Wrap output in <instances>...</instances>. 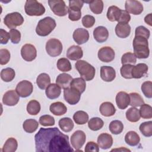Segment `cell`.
<instances>
[{
  "mask_svg": "<svg viewBox=\"0 0 152 152\" xmlns=\"http://www.w3.org/2000/svg\"><path fill=\"white\" fill-rule=\"evenodd\" d=\"M70 87L78 90L81 94L85 91L86 88V81L81 77L75 78L72 79L70 84Z\"/></svg>",
  "mask_w": 152,
  "mask_h": 152,
  "instance_id": "obj_32",
  "label": "cell"
},
{
  "mask_svg": "<svg viewBox=\"0 0 152 152\" xmlns=\"http://www.w3.org/2000/svg\"><path fill=\"white\" fill-rule=\"evenodd\" d=\"M0 35H1V44H7L10 39V34L6 30L1 28L0 29Z\"/></svg>",
  "mask_w": 152,
  "mask_h": 152,
  "instance_id": "obj_56",
  "label": "cell"
},
{
  "mask_svg": "<svg viewBox=\"0 0 152 152\" xmlns=\"http://www.w3.org/2000/svg\"><path fill=\"white\" fill-rule=\"evenodd\" d=\"M144 21L145 22L148 24L149 26H152V23H151V14H149L148 15H146L144 18Z\"/></svg>",
  "mask_w": 152,
  "mask_h": 152,
  "instance_id": "obj_57",
  "label": "cell"
},
{
  "mask_svg": "<svg viewBox=\"0 0 152 152\" xmlns=\"http://www.w3.org/2000/svg\"><path fill=\"white\" fill-rule=\"evenodd\" d=\"M141 91L144 95L147 98L152 97V83L150 81L144 82L141 85Z\"/></svg>",
  "mask_w": 152,
  "mask_h": 152,
  "instance_id": "obj_49",
  "label": "cell"
},
{
  "mask_svg": "<svg viewBox=\"0 0 152 152\" xmlns=\"http://www.w3.org/2000/svg\"><path fill=\"white\" fill-rule=\"evenodd\" d=\"M76 69L81 77L86 81L92 80L96 74V69L93 66L84 60H79L75 64Z\"/></svg>",
  "mask_w": 152,
  "mask_h": 152,
  "instance_id": "obj_3",
  "label": "cell"
},
{
  "mask_svg": "<svg viewBox=\"0 0 152 152\" xmlns=\"http://www.w3.org/2000/svg\"><path fill=\"white\" fill-rule=\"evenodd\" d=\"M109 131L115 135L121 134L124 129V125L121 121L114 120L112 121L109 126Z\"/></svg>",
  "mask_w": 152,
  "mask_h": 152,
  "instance_id": "obj_41",
  "label": "cell"
},
{
  "mask_svg": "<svg viewBox=\"0 0 152 152\" xmlns=\"http://www.w3.org/2000/svg\"><path fill=\"white\" fill-rule=\"evenodd\" d=\"M150 30L142 26H140L135 28V36H141L148 39L150 37Z\"/></svg>",
  "mask_w": 152,
  "mask_h": 152,
  "instance_id": "obj_51",
  "label": "cell"
},
{
  "mask_svg": "<svg viewBox=\"0 0 152 152\" xmlns=\"http://www.w3.org/2000/svg\"><path fill=\"white\" fill-rule=\"evenodd\" d=\"M84 2L80 0H71L69 1L68 18L73 21H78L81 17V10L83 6Z\"/></svg>",
  "mask_w": 152,
  "mask_h": 152,
  "instance_id": "obj_6",
  "label": "cell"
},
{
  "mask_svg": "<svg viewBox=\"0 0 152 152\" xmlns=\"http://www.w3.org/2000/svg\"><path fill=\"white\" fill-rule=\"evenodd\" d=\"M125 11L134 15H140L143 11V5L138 1L127 0L125 4Z\"/></svg>",
  "mask_w": 152,
  "mask_h": 152,
  "instance_id": "obj_15",
  "label": "cell"
},
{
  "mask_svg": "<svg viewBox=\"0 0 152 152\" xmlns=\"http://www.w3.org/2000/svg\"><path fill=\"white\" fill-rule=\"evenodd\" d=\"M83 56L82 48L79 46L72 45L70 46L66 51V57L72 61L81 59Z\"/></svg>",
  "mask_w": 152,
  "mask_h": 152,
  "instance_id": "obj_21",
  "label": "cell"
},
{
  "mask_svg": "<svg viewBox=\"0 0 152 152\" xmlns=\"http://www.w3.org/2000/svg\"><path fill=\"white\" fill-rule=\"evenodd\" d=\"M56 26V21L53 18L50 17H46L38 22L36 32L40 36H46L54 30Z\"/></svg>",
  "mask_w": 152,
  "mask_h": 152,
  "instance_id": "obj_4",
  "label": "cell"
},
{
  "mask_svg": "<svg viewBox=\"0 0 152 152\" xmlns=\"http://www.w3.org/2000/svg\"><path fill=\"white\" fill-rule=\"evenodd\" d=\"M125 141L130 146H136L140 141V137L135 131H130L126 134Z\"/></svg>",
  "mask_w": 152,
  "mask_h": 152,
  "instance_id": "obj_30",
  "label": "cell"
},
{
  "mask_svg": "<svg viewBox=\"0 0 152 152\" xmlns=\"http://www.w3.org/2000/svg\"><path fill=\"white\" fill-rule=\"evenodd\" d=\"M140 131L141 134L147 137H150L152 135V122L151 121L144 122L140 125Z\"/></svg>",
  "mask_w": 152,
  "mask_h": 152,
  "instance_id": "obj_45",
  "label": "cell"
},
{
  "mask_svg": "<svg viewBox=\"0 0 152 152\" xmlns=\"http://www.w3.org/2000/svg\"><path fill=\"white\" fill-rule=\"evenodd\" d=\"M148 67L147 64L144 63H140L135 66L134 65L132 69V77L134 78H141L147 73Z\"/></svg>",
  "mask_w": 152,
  "mask_h": 152,
  "instance_id": "obj_23",
  "label": "cell"
},
{
  "mask_svg": "<svg viewBox=\"0 0 152 152\" xmlns=\"http://www.w3.org/2000/svg\"><path fill=\"white\" fill-rule=\"evenodd\" d=\"M112 151H130V150L129 149H127V148H123V147H121V148L113 149V150H112Z\"/></svg>",
  "mask_w": 152,
  "mask_h": 152,
  "instance_id": "obj_58",
  "label": "cell"
},
{
  "mask_svg": "<svg viewBox=\"0 0 152 152\" xmlns=\"http://www.w3.org/2000/svg\"><path fill=\"white\" fill-rule=\"evenodd\" d=\"M74 122L78 125H84L88 121V115L84 111L78 110L73 115Z\"/></svg>",
  "mask_w": 152,
  "mask_h": 152,
  "instance_id": "obj_37",
  "label": "cell"
},
{
  "mask_svg": "<svg viewBox=\"0 0 152 152\" xmlns=\"http://www.w3.org/2000/svg\"><path fill=\"white\" fill-rule=\"evenodd\" d=\"M115 56L114 50L110 46L101 48L98 51V58L103 62H112Z\"/></svg>",
  "mask_w": 152,
  "mask_h": 152,
  "instance_id": "obj_14",
  "label": "cell"
},
{
  "mask_svg": "<svg viewBox=\"0 0 152 152\" xmlns=\"http://www.w3.org/2000/svg\"><path fill=\"white\" fill-rule=\"evenodd\" d=\"M89 8L90 10L95 14H100L102 12L103 10V2L102 0H95L89 2Z\"/></svg>",
  "mask_w": 152,
  "mask_h": 152,
  "instance_id": "obj_39",
  "label": "cell"
},
{
  "mask_svg": "<svg viewBox=\"0 0 152 152\" xmlns=\"http://www.w3.org/2000/svg\"><path fill=\"white\" fill-rule=\"evenodd\" d=\"M26 13L30 16H40L45 12V7L36 0H27L24 5Z\"/></svg>",
  "mask_w": 152,
  "mask_h": 152,
  "instance_id": "obj_5",
  "label": "cell"
},
{
  "mask_svg": "<svg viewBox=\"0 0 152 152\" xmlns=\"http://www.w3.org/2000/svg\"><path fill=\"white\" fill-rule=\"evenodd\" d=\"M10 52L7 49H1L0 50V64L1 65H6L10 59Z\"/></svg>",
  "mask_w": 152,
  "mask_h": 152,
  "instance_id": "obj_52",
  "label": "cell"
},
{
  "mask_svg": "<svg viewBox=\"0 0 152 152\" xmlns=\"http://www.w3.org/2000/svg\"><path fill=\"white\" fill-rule=\"evenodd\" d=\"M36 151H74L68 135L62 133L57 127L41 128L34 136Z\"/></svg>",
  "mask_w": 152,
  "mask_h": 152,
  "instance_id": "obj_1",
  "label": "cell"
},
{
  "mask_svg": "<svg viewBox=\"0 0 152 152\" xmlns=\"http://www.w3.org/2000/svg\"><path fill=\"white\" fill-rule=\"evenodd\" d=\"M62 44L57 39H50L46 44V50L48 54L52 57H56L61 55L62 51Z\"/></svg>",
  "mask_w": 152,
  "mask_h": 152,
  "instance_id": "obj_8",
  "label": "cell"
},
{
  "mask_svg": "<svg viewBox=\"0 0 152 152\" xmlns=\"http://www.w3.org/2000/svg\"><path fill=\"white\" fill-rule=\"evenodd\" d=\"M58 124L60 128L65 132H69L71 131L74 128L73 121L69 118L65 117L61 118L59 121Z\"/></svg>",
  "mask_w": 152,
  "mask_h": 152,
  "instance_id": "obj_33",
  "label": "cell"
},
{
  "mask_svg": "<svg viewBox=\"0 0 152 152\" xmlns=\"http://www.w3.org/2000/svg\"><path fill=\"white\" fill-rule=\"evenodd\" d=\"M23 22L24 18L23 16L18 12L9 13L4 18V23L7 27L11 29L15 28L17 26L22 25Z\"/></svg>",
  "mask_w": 152,
  "mask_h": 152,
  "instance_id": "obj_7",
  "label": "cell"
},
{
  "mask_svg": "<svg viewBox=\"0 0 152 152\" xmlns=\"http://www.w3.org/2000/svg\"><path fill=\"white\" fill-rule=\"evenodd\" d=\"M20 100V96L14 90L7 91L3 96L2 102L5 105L12 106L18 103Z\"/></svg>",
  "mask_w": 152,
  "mask_h": 152,
  "instance_id": "obj_16",
  "label": "cell"
},
{
  "mask_svg": "<svg viewBox=\"0 0 152 152\" xmlns=\"http://www.w3.org/2000/svg\"><path fill=\"white\" fill-rule=\"evenodd\" d=\"M15 76V71L11 68H7L2 69L1 71V78L5 82L11 81Z\"/></svg>",
  "mask_w": 152,
  "mask_h": 152,
  "instance_id": "obj_43",
  "label": "cell"
},
{
  "mask_svg": "<svg viewBox=\"0 0 152 152\" xmlns=\"http://www.w3.org/2000/svg\"><path fill=\"white\" fill-rule=\"evenodd\" d=\"M55 119L49 115H45L40 117L39 124L44 126H53L55 125Z\"/></svg>",
  "mask_w": 152,
  "mask_h": 152,
  "instance_id": "obj_50",
  "label": "cell"
},
{
  "mask_svg": "<svg viewBox=\"0 0 152 152\" xmlns=\"http://www.w3.org/2000/svg\"><path fill=\"white\" fill-rule=\"evenodd\" d=\"M99 111L103 116L109 117L115 115L116 109L111 102H105L101 104L99 108Z\"/></svg>",
  "mask_w": 152,
  "mask_h": 152,
  "instance_id": "obj_27",
  "label": "cell"
},
{
  "mask_svg": "<svg viewBox=\"0 0 152 152\" xmlns=\"http://www.w3.org/2000/svg\"><path fill=\"white\" fill-rule=\"evenodd\" d=\"M36 84L42 90H45L50 84V78L46 73H42L36 78Z\"/></svg>",
  "mask_w": 152,
  "mask_h": 152,
  "instance_id": "obj_31",
  "label": "cell"
},
{
  "mask_svg": "<svg viewBox=\"0 0 152 152\" xmlns=\"http://www.w3.org/2000/svg\"><path fill=\"white\" fill-rule=\"evenodd\" d=\"M61 87L56 84H50L45 90V93L47 97L49 99H55L59 97L61 90Z\"/></svg>",
  "mask_w": 152,
  "mask_h": 152,
  "instance_id": "obj_26",
  "label": "cell"
},
{
  "mask_svg": "<svg viewBox=\"0 0 152 152\" xmlns=\"http://www.w3.org/2000/svg\"><path fill=\"white\" fill-rule=\"evenodd\" d=\"M86 140V134L81 130L75 131L71 137V144L76 151L79 150L84 144Z\"/></svg>",
  "mask_w": 152,
  "mask_h": 152,
  "instance_id": "obj_12",
  "label": "cell"
},
{
  "mask_svg": "<svg viewBox=\"0 0 152 152\" xmlns=\"http://www.w3.org/2000/svg\"><path fill=\"white\" fill-rule=\"evenodd\" d=\"M122 10L119 8L118 7L112 5L109 7L107 12V18L112 22L119 21L121 17Z\"/></svg>",
  "mask_w": 152,
  "mask_h": 152,
  "instance_id": "obj_28",
  "label": "cell"
},
{
  "mask_svg": "<svg viewBox=\"0 0 152 152\" xmlns=\"http://www.w3.org/2000/svg\"><path fill=\"white\" fill-rule=\"evenodd\" d=\"M125 115L127 120L131 122H136L138 121L141 117L139 110L135 107L129 108L126 110Z\"/></svg>",
  "mask_w": 152,
  "mask_h": 152,
  "instance_id": "obj_35",
  "label": "cell"
},
{
  "mask_svg": "<svg viewBox=\"0 0 152 152\" xmlns=\"http://www.w3.org/2000/svg\"><path fill=\"white\" fill-rule=\"evenodd\" d=\"M115 33L120 38H126L131 33V27L128 23H118L115 27Z\"/></svg>",
  "mask_w": 152,
  "mask_h": 152,
  "instance_id": "obj_24",
  "label": "cell"
},
{
  "mask_svg": "<svg viewBox=\"0 0 152 152\" xmlns=\"http://www.w3.org/2000/svg\"><path fill=\"white\" fill-rule=\"evenodd\" d=\"M129 96V105L132 107H139L144 104L142 97L137 93H131Z\"/></svg>",
  "mask_w": 152,
  "mask_h": 152,
  "instance_id": "obj_38",
  "label": "cell"
},
{
  "mask_svg": "<svg viewBox=\"0 0 152 152\" xmlns=\"http://www.w3.org/2000/svg\"><path fill=\"white\" fill-rule=\"evenodd\" d=\"M116 103L119 109H126L129 105V94L125 91H119L116 96Z\"/></svg>",
  "mask_w": 152,
  "mask_h": 152,
  "instance_id": "obj_22",
  "label": "cell"
},
{
  "mask_svg": "<svg viewBox=\"0 0 152 152\" xmlns=\"http://www.w3.org/2000/svg\"><path fill=\"white\" fill-rule=\"evenodd\" d=\"M103 121L98 117H94L91 118L88 122V128L91 130L94 131L100 129L103 126Z\"/></svg>",
  "mask_w": 152,
  "mask_h": 152,
  "instance_id": "obj_42",
  "label": "cell"
},
{
  "mask_svg": "<svg viewBox=\"0 0 152 152\" xmlns=\"http://www.w3.org/2000/svg\"><path fill=\"white\" fill-rule=\"evenodd\" d=\"M49 109L50 112L56 116L63 115L67 111L66 106L61 102H57L52 103L49 107Z\"/></svg>",
  "mask_w": 152,
  "mask_h": 152,
  "instance_id": "obj_29",
  "label": "cell"
},
{
  "mask_svg": "<svg viewBox=\"0 0 152 152\" xmlns=\"http://www.w3.org/2000/svg\"><path fill=\"white\" fill-rule=\"evenodd\" d=\"M48 4L52 11L59 17L65 16L68 11V8L62 0H49Z\"/></svg>",
  "mask_w": 152,
  "mask_h": 152,
  "instance_id": "obj_9",
  "label": "cell"
},
{
  "mask_svg": "<svg viewBox=\"0 0 152 152\" xmlns=\"http://www.w3.org/2000/svg\"><path fill=\"white\" fill-rule=\"evenodd\" d=\"M21 55L23 59L26 61H32L36 58L37 50L34 45L27 43L22 46Z\"/></svg>",
  "mask_w": 152,
  "mask_h": 152,
  "instance_id": "obj_13",
  "label": "cell"
},
{
  "mask_svg": "<svg viewBox=\"0 0 152 152\" xmlns=\"http://www.w3.org/2000/svg\"><path fill=\"white\" fill-rule=\"evenodd\" d=\"M137 62V58L134 53L132 52H126L124 53L121 58V63L122 65L131 64L134 65Z\"/></svg>",
  "mask_w": 152,
  "mask_h": 152,
  "instance_id": "obj_47",
  "label": "cell"
},
{
  "mask_svg": "<svg viewBox=\"0 0 152 152\" xmlns=\"http://www.w3.org/2000/svg\"><path fill=\"white\" fill-rule=\"evenodd\" d=\"M95 18L91 15H86L82 18V24L86 28H90L94 26Z\"/></svg>",
  "mask_w": 152,
  "mask_h": 152,
  "instance_id": "obj_54",
  "label": "cell"
},
{
  "mask_svg": "<svg viewBox=\"0 0 152 152\" xmlns=\"http://www.w3.org/2000/svg\"><path fill=\"white\" fill-rule=\"evenodd\" d=\"M56 66L58 69L62 72L69 71L72 68L69 61L65 58L59 59L57 61Z\"/></svg>",
  "mask_w": 152,
  "mask_h": 152,
  "instance_id": "obj_44",
  "label": "cell"
},
{
  "mask_svg": "<svg viewBox=\"0 0 152 152\" xmlns=\"http://www.w3.org/2000/svg\"><path fill=\"white\" fill-rule=\"evenodd\" d=\"M40 110V104L36 100H30L27 105V111L31 115H37Z\"/></svg>",
  "mask_w": 152,
  "mask_h": 152,
  "instance_id": "obj_40",
  "label": "cell"
},
{
  "mask_svg": "<svg viewBox=\"0 0 152 152\" xmlns=\"http://www.w3.org/2000/svg\"><path fill=\"white\" fill-rule=\"evenodd\" d=\"M134 55L139 59H145L149 56L148 39L141 36H135L132 42Z\"/></svg>",
  "mask_w": 152,
  "mask_h": 152,
  "instance_id": "obj_2",
  "label": "cell"
},
{
  "mask_svg": "<svg viewBox=\"0 0 152 152\" xmlns=\"http://www.w3.org/2000/svg\"><path fill=\"white\" fill-rule=\"evenodd\" d=\"M38 122L33 119H26L23 124V128L24 130L28 133H33L36 131L38 128Z\"/></svg>",
  "mask_w": 152,
  "mask_h": 152,
  "instance_id": "obj_34",
  "label": "cell"
},
{
  "mask_svg": "<svg viewBox=\"0 0 152 152\" xmlns=\"http://www.w3.org/2000/svg\"><path fill=\"white\" fill-rule=\"evenodd\" d=\"M10 40L14 44H17L20 42L21 40V33L20 32L15 29H11L9 31Z\"/></svg>",
  "mask_w": 152,
  "mask_h": 152,
  "instance_id": "obj_53",
  "label": "cell"
},
{
  "mask_svg": "<svg viewBox=\"0 0 152 152\" xmlns=\"http://www.w3.org/2000/svg\"><path fill=\"white\" fill-rule=\"evenodd\" d=\"M94 39L99 43H103L107 40L109 37L107 29L103 26H98L93 31Z\"/></svg>",
  "mask_w": 152,
  "mask_h": 152,
  "instance_id": "obj_20",
  "label": "cell"
},
{
  "mask_svg": "<svg viewBox=\"0 0 152 152\" xmlns=\"http://www.w3.org/2000/svg\"><path fill=\"white\" fill-rule=\"evenodd\" d=\"M86 152L94 151L98 152L99 151V146L94 141H89L87 143L84 149Z\"/></svg>",
  "mask_w": 152,
  "mask_h": 152,
  "instance_id": "obj_55",
  "label": "cell"
},
{
  "mask_svg": "<svg viewBox=\"0 0 152 152\" xmlns=\"http://www.w3.org/2000/svg\"><path fill=\"white\" fill-rule=\"evenodd\" d=\"M72 80V77L66 73H62L58 75L56 79V83L61 88L65 89L70 87L71 83Z\"/></svg>",
  "mask_w": 152,
  "mask_h": 152,
  "instance_id": "obj_25",
  "label": "cell"
},
{
  "mask_svg": "<svg viewBox=\"0 0 152 152\" xmlns=\"http://www.w3.org/2000/svg\"><path fill=\"white\" fill-rule=\"evenodd\" d=\"M81 93L77 90L68 87L64 90V97L65 100L71 105L76 104L80 100Z\"/></svg>",
  "mask_w": 152,
  "mask_h": 152,
  "instance_id": "obj_11",
  "label": "cell"
},
{
  "mask_svg": "<svg viewBox=\"0 0 152 152\" xmlns=\"http://www.w3.org/2000/svg\"><path fill=\"white\" fill-rule=\"evenodd\" d=\"M72 37L74 40L78 45H82L86 43L89 39L88 31L83 28H78L74 30Z\"/></svg>",
  "mask_w": 152,
  "mask_h": 152,
  "instance_id": "obj_17",
  "label": "cell"
},
{
  "mask_svg": "<svg viewBox=\"0 0 152 152\" xmlns=\"http://www.w3.org/2000/svg\"><path fill=\"white\" fill-rule=\"evenodd\" d=\"M17 141L12 137L9 138L5 141L2 151L4 152H14L17 149Z\"/></svg>",
  "mask_w": 152,
  "mask_h": 152,
  "instance_id": "obj_36",
  "label": "cell"
},
{
  "mask_svg": "<svg viewBox=\"0 0 152 152\" xmlns=\"http://www.w3.org/2000/svg\"><path fill=\"white\" fill-rule=\"evenodd\" d=\"M100 77L106 82L112 81L116 77L115 70L110 66H102L100 68Z\"/></svg>",
  "mask_w": 152,
  "mask_h": 152,
  "instance_id": "obj_18",
  "label": "cell"
},
{
  "mask_svg": "<svg viewBox=\"0 0 152 152\" xmlns=\"http://www.w3.org/2000/svg\"><path fill=\"white\" fill-rule=\"evenodd\" d=\"M97 143L102 149L106 150L110 148L113 144V138L110 134L102 133L97 138Z\"/></svg>",
  "mask_w": 152,
  "mask_h": 152,
  "instance_id": "obj_19",
  "label": "cell"
},
{
  "mask_svg": "<svg viewBox=\"0 0 152 152\" xmlns=\"http://www.w3.org/2000/svg\"><path fill=\"white\" fill-rule=\"evenodd\" d=\"M134 66V65L131 64H125L123 65L120 69V72L122 77L126 79H131L132 77V69Z\"/></svg>",
  "mask_w": 152,
  "mask_h": 152,
  "instance_id": "obj_48",
  "label": "cell"
},
{
  "mask_svg": "<svg viewBox=\"0 0 152 152\" xmlns=\"http://www.w3.org/2000/svg\"><path fill=\"white\" fill-rule=\"evenodd\" d=\"M33 86L27 80H23L19 82L15 88V91L21 97H27L33 92Z\"/></svg>",
  "mask_w": 152,
  "mask_h": 152,
  "instance_id": "obj_10",
  "label": "cell"
},
{
  "mask_svg": "<svg viewBox=\"0 0 152 152\" xmlns=\"http://www.w3.org/2000/svg\"><path fill=\"white\" fill-rule=\"evenodd\" d=\"M140 116L143 119H151L152 118V107L147 104H143L139 110Z\"/></svg>",
  "mask_w": 152,
  "mask_h": 152,
  "instance_id": "obj_46",
  "label": "cell"
}]
</instances>
